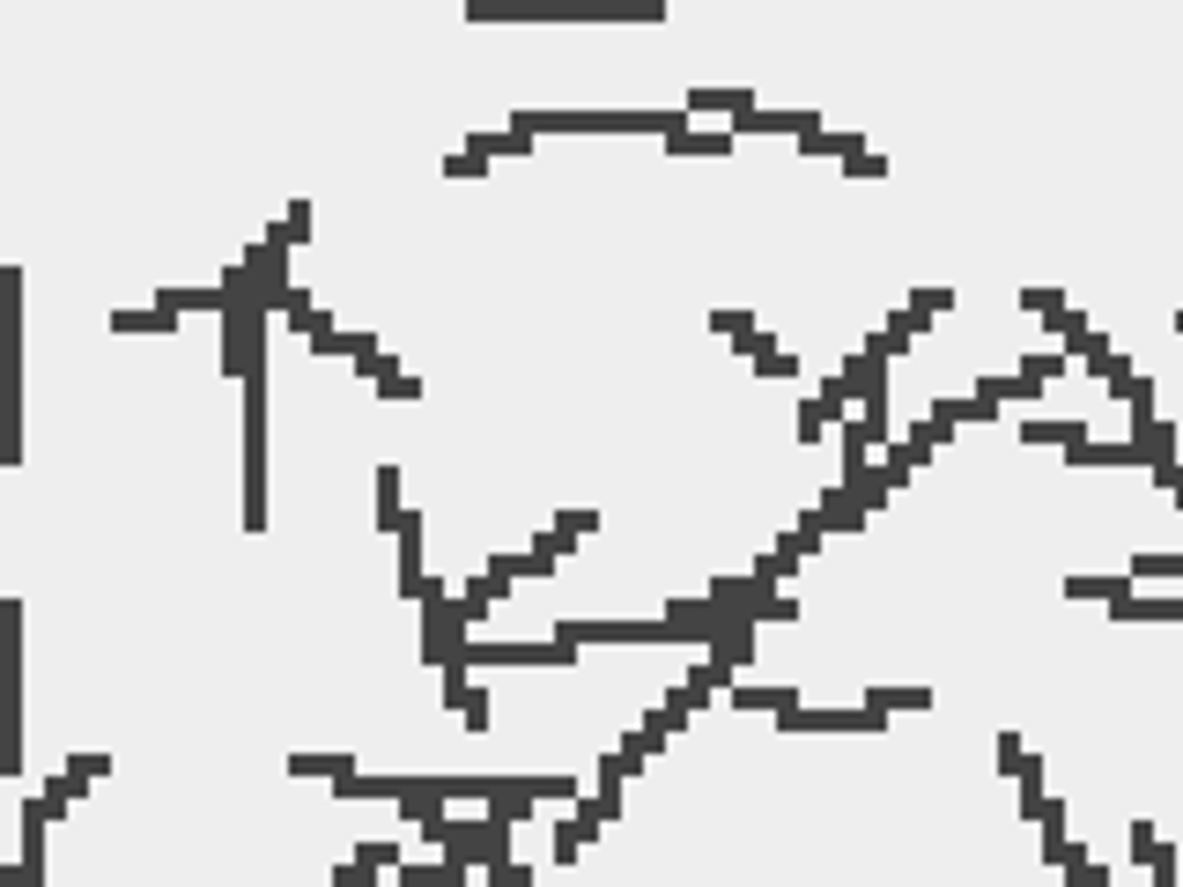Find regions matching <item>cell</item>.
<instances>
[{
	"mask_svg": "<svg viewBox=\"0 0 1183 887\" xmlns=\"http://www.w3.org/2000/svg\"><path fill=\"white\" fill-rule=\"evenodd\" d=\"M399 865H407V858H399V843H363L355 858L333 865V880H326V887H377L385 873H399Z\"/></svg>",
	"mask_w": 1183,
	"mask_h": 887,
	"instance_id": "6da1fadb",
	"label": "cell"
},
{
	"mask_svg": "<svg viewBox=\"0 0 1183 887\" xmlns=\"http://www.w3.org/2000/svg\"><path fill=\"white\" fill-rule=\"evenodd\" d=\"M881 710H785V733H873Z\"/></svg>",
	"mask_w": 1183,
	"mask_h": 887,
	"instance_id": "7a4b0ae2",
	"label": "cell"
},
{
	"mask_svg": "<svg viewBox=\"0 0 1183 887\" xmlns=\"http://www.w3.org/2000/svg\"><path fill=\"white\" fill-rule=\"evenodd\" d=\"M1132 865H1147V873H1154L1161 887H1169V880H1183V858L1154 836V829H1147V821H1132Z\"/></svg>",
	"mask_w": 1183,
	"mask_h": 887,
	"instance_id": "3957f363",
	"label": "cell"
},
{
	"mask_svg": "<svg viewBox=\"0 0 1183 887\" xmlns=\"http://www.w3.org/2000/svg\"><path fill=\"white\" fill-rule=\"evenodd\" d=\"M377 525L399 533L407 525V495H399V467H377Z\"/></svg>",
	"mask_w": 1183,
	"mask_h": 887,
	"instance_id": "277c9868",
	"label": "cell"
},
{
	"mask_svg": "<svg viewBox=\"0 0 1183 887\" xmlns=\"http://www.w3.org/2000/svg\"><path fill=\"white\" fill-rule=\"evenodd\" d=\"M733 703L739 710H777L785 717L791 703H799V688H791V681H777V688H733Z\"/></svg>",
	"mask_w": 1183,
	"mask_h": 887,
	"instance_id": "5b68a950",
	"label": "cell"
},
{
	"mask_svg": "<svg viewBox=\"0 0 1183 887\" xmlns=\"http://www.w3.org/2000/svg\"><path fill=\"white\" fill-rule=\"evenodd\" d=\"M747 363L763 370V377H785V385H791V377H799V363H791V355H785V348H777V341H769V333H763V341H755V348H747Z\"/></svg>",
	"mask_w": 1183,
	"mask_h": 887,
	"instance_id": "8992f818",
	"label": "cell"
},
{
	"mask_svg": "<svg viewBox=\"0 0 1183 887\" xmlns=\"http://www.w3.org/2000/svg\"><path fill=\"white\" fill-rule=\"evenodd\" d=\"M555 533H563V541H585V533H599V511H592V503H569V511L555 517Z\"/></svg>",
	"mask_w": 1183,
	"mask_h": 887,
	"instance_id": "52a82bcc",
	"label": "cell"
},
{
	"mask_svg": "<svg viewBox=\"0 0 1183 887\" xmlns=\"http://www.w3.org/2000/svg\"><path fill=\"white\" fill-rule=\"evenodd\" d=\"M821 429H829V415H821V399L807 393V407H799V444H821Z\"/></svg>",
	"mask_w": 1183,
	"mask_h": 887,
	"instance_id": "ba28073f",
	"label": "cell"
},
{
	"mask_svg": "<svg viewBox=\"0 0 1183 887\" xmlns=\"http://www.w3.org/2000/svg\"><path fill=\"white\" fill-rule=\"evenodd\" d=\"M67 769H74V777H104V769H111V755H67Z\"/></svg>",
	"mask_w": 1183,
	"mask_h": 887,
	"instance_id": "9c48e42d",
	"label": "cell"
}]
</instances>
